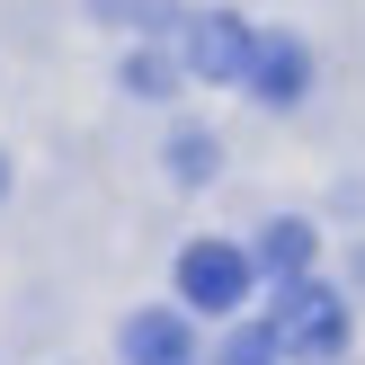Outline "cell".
<instances>
[{
    "label": "cell",
    "instance_id": "obj_7",
    "mask_svg": "<svg viewBox=\"0 0 365 365\" xmlns=\"http://www.w3.org/2000/svg\"><path fill=\"white\" fill-rule=\"evenodd\" d=\"M170 160H178V178H214V143H205V134H178Z\"/></svg>",
    "mask_w": 365,
    "mask_h": 365
},
{
    "label": "cell",
    "instance_id": "obj_8",
    "mask_svg": "<svg viewBox=\"0 0 365 365\" xmlns=\"http://www.w3.org/2000/svg\"><path fill=\"white\" fill-rule=\"evenodd\" d=\"M0 187H9V160H0Z\"/></svg>",
    "mask_w": 365,
    "mask_h": 365
},
{
    "label": "cell",
    "instance_id": "obj_2",
    "mask_svg": "<svg viewBox=\"0 0 365 365\" xmlns=\"http://www.w3.org/2000/svg\"><path fill=\"white\" fill-rule=\"evenodd\" d=\"M250 285H259V259L232 241H196L187 259H178V294H187V312H241Z\"/></svg>",
    "mask_w": 365,
    "mask_h": 365
},
{
    "label": "cell",
    "instance_id": "obj_4",
    "mask_svg": "<svg viewBox=\"0 0 365 365\" xmlns=\"http://www.w3.org/2000/svg\"><path fill=\"white\" fill-rule=\"evenodd\" d=\"M250 45H259V36H250L232 9H205L196 36H187V63L205 71V81H241V71H250Z\"/></svg>",
    "mask_w": 365,
    "mask_h": 365
},
{
    "label": "cell",
    "instance_id": "obj_6",
    "mask_svg": "<svg viewBox=\"0 0 365 365\" xmlns=\"http://www.w3.org/2000/svg\"><path fill=\"white\" fill-rule=\"evenodd\" d=\"M259 267L303 277V267H312V223H267V232H259Z\"/></svg>",
    "mask_w": 365,
    "mask_h": 365
},
{
    "label": "cell",
    "instance_id": "obj_3",
    "mask_svg": "<svg viewBox=\"0 0 365 365\" xmlns=\"http://www.w3.org/2000/svg\"><path fill=\"white\" fill-rule=\"evenodd\" d=\"M250 89H259L267 107H294L303 98V81H312V53L294 45V36H259V45H250V71H241Z\"/></svg>",
    "mask_w": 365,
    "mask_h": 365
},
{
    "label": "cell",
    "instance_id": "obj_1",
    "mask_svg": "<svg viewBox=\"0 0 365 365\" xmlns=\"http://www.w3.org/2000/svg\"><path fill=\"white\" fill-rule=\"evenodd\" d=\"M277 348H294V356H312V365H330L339 348H348V303L339 294H321V285H303V277H285V294H277Z\"/></svg>",
    "mask_w": 365,
    "mask_h": 365
},
{
    "label": "cell",
    "instance_id": "obj_5",
    "mask_svg": "<svg viewBox=\"0 0 365 365\" xmlns=\"http://www.w3.org/2000/svg\"><path fill=\"white\" fill-rule=\"evenodd\" d=\"M125 365H196L187 312H134L125 321Z\"/></svg>",
    "mask_w": 365,
    "mask_h": 365
}]
</instances>
